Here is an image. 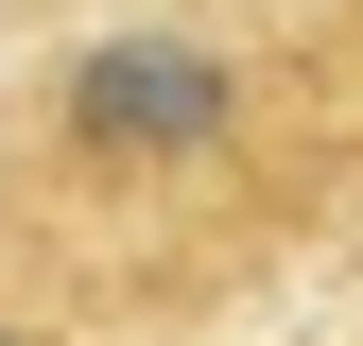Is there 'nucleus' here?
<instances>
[{
    "instance_id": "1",
    "label": "nucleus",
    "mask_w": 363,
    "mask_h": 346,
    "mask_svg": "<svg viewBox=\"0 0 363 346\" xmlns=\"http://www.w3.org/2000/svg\"><path fill=\"white\" fill-rule=\"evenodd\" d=\"M363 242V0H86L0 52V312L191 346Z\"/></svg>"
}]
</instances>
